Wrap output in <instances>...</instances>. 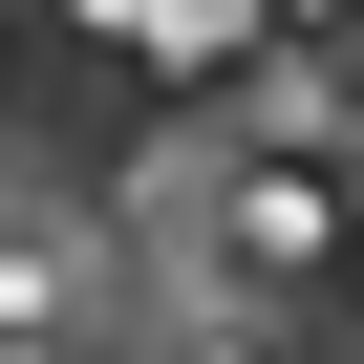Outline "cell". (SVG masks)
Listing matches in <instances>:
<instances>
[{
  "label": "cell",
  "instance_id": "cell-2",
  "mask_svg": "<svg viewBox=\"0 0 364 364\" xmlns=\"http://www.w3.org/2000/svg\"><path fill=\"white\" fill-rule=\"evenodd\" d=\"M171 364H279V343H257V321H193V343H171Z\"/></svg>",
  "mask_w": 364,
  "mask_h": 364
},
{
  "label": "cell",
  "instance_id": "cell-1",
  "mask_svg": "<svg viewBox=\"0 0 364 364\" xmlns=\"http://www.w3.org/2000/svg\"><path fill=\"white\" fill-rule=\"evenodd\" d=\"M236 257H257V279L321 257V193H300V171H236Z\"/></svg>",
  "mask_w": 364,
  "mask_h": 364
}]
</instances>
